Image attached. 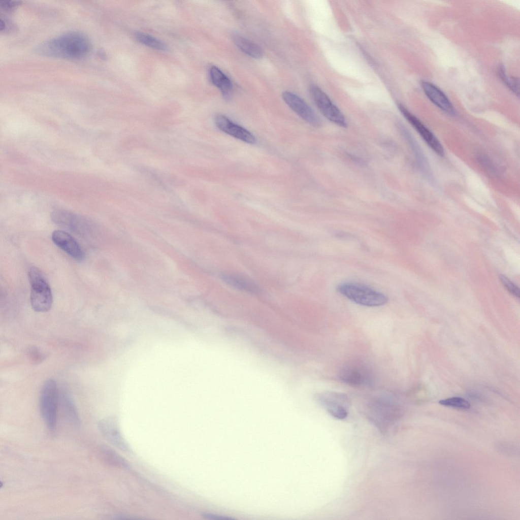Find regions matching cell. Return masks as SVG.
Returning <instances> with one entry per match:
<instances>
[{
  "label": "cell",
  "instance_id": "cell-1",
  "mask_svg": "<svg viewBox=\"0 0 520 520\" xmlns=\"http://www.w3.org/2000/svg\"><path fill=\"white\" fill-rule=\"evenodd\" d=\"M91 44L84 34L69 32L39 45L36 52L43 56L68 59H79L90 52Z\"/></svg>",
  "mask_w": 520,
  "mask_h": 520
},
{
  "label": "cell",
  "instance_id": "cell-2",
  "mask_svg": "<svg viewBox=\"0 0 520 520\" xmlns=\"http://www.w3.org/2000/svg\"><path fill=\"white\" fill-rule=\"evenodd\" d=\"M394 396L384 393L375 397L370 404V416L382 431L393 426L399 415V408Z\"/></svg>",
  "mask_w": 520,
  "mask_h": 520
},
{
  "label": "cell",
  "instance_id": "cell-3",
  "mask_svg": "<svg viewBox=\"0 0 520 520\" xmlns=\"http://www.w3.org/2000/svg\"><path fill=\"white\" fill-rule=\"evenodd\" d=\"M30 285V304L37 312L49 311L52 304V295L49 284L40 269L30 268L28 273Z\"/></svg>",
  "mask_w": 520,
  "mask_h": 520
},
{
  "label": "cell",
  "instance_id": "cell-4",
  "mask_svg": "<svg viewBox=\"0 0 520 520\" xmlns=\"http://www.w3.org/2000/svg\"><path fill=\"white\" fill-rule=\"evenodd\" d=\"M338 291L352 302L366 306H379L386 304L387 297L382 293L359 283L347 282L337 287Z\"/></svg>",
  "mask_w": 520,
  "mask_h": 520
},
{
  "label": "cell",
  "instance_id": "cell-5",
  "mask_svg": "<svg viewBox=\"0 0 520 520\" xmlns=\"http://www.w3.org/2000/svg\"><path fill=\"white\" fill-rule=\"evenodd\" d=\"M57 404L58 390L56 382L52 379H48L41 391L39 408L47 427L51 431H54L56 427Z\"/></svg>",
  "mask_w": 520,
  "mask_h": 520
},
{
  "label": "cell",
  "instance_id": "cell-6",
  "mask_svg": "<svg viewBox=\"0 0 520 520\" xmlns=\"http://www.w3.org/2000/svg\"><path fill=\"white\" fill-rule=\"evenodd\" d=\"M309 90L315 105L326 118L340 127H347V123L344 115L321 89L312 85Z\"/></svg>",
  "mask_w": 520,
  "mask_h": 520
},
{
  "label": "cell",
  "instance_id": "cell-7",
  "mask_svg": "<svg viewBox=\"0 0 520 520\" xmlns=\"http://www.w3.org/2000/svg\"><path fill=\"white\" fill-rule=\"evenodd\" d=\"M316 400L334 417L343 419L348 415L347 407L349 400L344 394L327 392L318 394Z\"/></svg>",
  "mask_w": 520,
  "mask_h": 520
},
{
  "label": "cell",
  "instance_id": "cell-8",
  "mask_svg": "<svg viewBox=\"0 0 520 520\" xmlns=\"http://www.w3.org/2000/svg\"><path fill=\"white\" fill-rule=\"evenodd\" d=\"M339 377L344 383L356 387L369 385L373 380L372 372L361 363L345 365L339 372Z\"/></svg>",
  "mask_w": 520,
  "mask_h": 520
},
{
  "label": "cell",
  "instance_id": "cell-9",
  "mask_svg": "<svg viewBox=\"0 0 520 520\" xmlns=\"http://www.w3.org/2000/svg\"><path fill=\"white\" fill-rule=\"evenodd\" d=\"M282 98L287 106L304 121L313 127L321 125L320 119L311 107L301 98L293 92L285 91Z\"/></svg>",
  "mask_w": 520,
  "mask_h": 520
},
{
  "label": "cell",
  "instance_id": "cell-10",
  "mask_svg": "<svg viewBox=\"0 0 520 520\" xmlns=\"http://www.w3.org/2000/svg\"><path fill=\"white\" fill-rule=\"evenodd\" d=\"M398 106L403 116L419 134L428 145L438 155L443 156L444 153L443 148L432 132L404 105L399 104Z\"/></svg>",
  "mask_w": 520,
  "mask_h": 520
},
{
  "label": "cell",
  "instance_id": "cell-11",
  "mask_svg": "<svg viewBox=\"0 0 520 520\" xmlns=\"http://www.w3.org/2000/svg\"><path fill=\"white\" fill-rule=\"evenodd\" d=\"M98 427L101 433L113 445L122 451H129L130 447L121 433L116 417L109 416L101 419Z\"/></svg>",
  "mask_w": 520,
  "mask_h": 520
},
{
  "label": "cell",
  "instance_id": "cell-12",
  "mask_svg": "<svg viewBox=\"0 0 520 520\" xmlns=\"http://www.w3.org/2000/svg\"><path fill=\"white\" fill-rule=\"evenodd\" d=\"M51 218L56 224L76 233L83 234L88 229L89 222L84 218L74 213L62 210L52 212Z\"/></svg>",
  "mask_w": 520,
  "mask_h": 520
},
{
  "label": "cell",
  "instance_id": "cell-13",
  "mask_svg": "<svg viewBox=\"0 0 520 520\" xmlns=\"http://www.w3.org/2000/svg\"><path fill=\"white\" fill-rule=\"evenodd\" d=\"M52 240L57 247L73 258L77 261H82L84 258V252L81 247L76 239L67 232L55 230L52 233Z\"/></svg>",
  "mask_w": 520,
  "mask_h": 520
},
{
  "label": "cell",
  "instance_id": "cell-14",
  "mask_svg": "<svg viewBox=\"0 0 520 520\" xmlns=\"http://www.w3.org/2000/svg\"><path fill=\"white\" fill-rule=\"evenodd\" d=\"M217 127L223 132L239 140L250 144L256 142L255 137L245 128L233 122L223 115H218L215 118Z\"/></svg>",
  "mask_w": 520,
  "mask_h": 520
},
{
  "label": "cell",
  "instance_id": "cell-15",
  "mask_svg": "<svg viewBox=\"0 0 520 520\" xmlns=\"http://www.w3.org/2000/svg\"><path fill=\"white\" fill-rule=\"evenodd\" d=\"M420 85L425 94L434 105L446 113L454 114L453 105L440 89L427 81H421Z\"/></svg>",
  "mask_w": 520,
  "mask_h": 520
},
{
  "label": "cell",
  "instance_id": "cell-16",
  "mask_svg": "<svg viewBox=\"0 0 520 520\" xmlns=\"http://www.w3.org/2000/svg\"><path fill=\"white\" fill-rule=\"evenodd\" d=\"M220 277L223 281L237 289L254 294L261 292L260 288L256 283L244 276L225 273H222Z\"/></svg>",
  "mask_w": 520,
  "mask_h": 520
},
{
  "label": "cell",
  "instance_id": "cell-17",
  "mask_svg": "<svg viewBox=\"0 0 520 520\" xmlns=\"http://www.w3.org/2000/svg\"><path fill=\"white\" fill-rule=\"evenodd\" d=\"M209 76L212 83L220 90L223 97L229 99L233 91V84L229 78L214 66L209 69Z\"/></svg>",
  "mask_w": 520,
  "mask_h": 520
},
{
  "label": "cell",
  "instance_id": "cell-18",
  "mask_svg": "<svg viewBox=\"0 0 520 520\" xmlns=\"http://www.w3.org/2000/svg\"><path fill=\"white\" fill-rule=\"evenodd\" d=\"M235 45L245 54L254 58H259L263 56V51L255 43L240 36H235L233 39Z\"/></svg>",
  "mask_w": 520,
  "mask_h": 520
},
{
  "label": "cell",
  "instance_id": "cell-19",
  "mask_svg": "<svg viewBox=\"0 0 520 520\" xmlns=\"http://www.w3.org/2000/svg\"><path fill=\"white\" fill-rule=\"evenodd\" d=\"M135 37L139 42L151 48L165 51L167 45L160 40L143 32H136Z\"/></svg>",
  "mask_w": 520,
  "mask_h": 520
},
{
  "label": "cell",
  "instance_id": "cell-20",
  "mask_svg": "<svg viewBox=\"0 0 520 520\" xmlns=\"http://www.w3.org/2000/svg\"><path fill=\"white\" fill-rule=\"evenodd\" d=\"M62 400L63 410L67 418L73 424L78 426L80 424V418L72 399L70 396L66 394L63 396Z\"/></svg>",
  "mask_w": 520,
  "mask_h": 520
},
{
  "label": "cell",
  "instance_id": "cell-21",
  "mask_svg": "<svg viewBox=\"0 0 520 520\" xmlns=\"http://www.w3.org/2000/svg\"><path fill=\"white\" fill-rule=\"evenodd\" d=\"M498 74L502 81L514 94L519 95V80L513 77H509L506 74L505 70L503 66L499 67Z\"/></svg>",
  "mask_w": 520,
  "mask_h": 520
},
{
  "label": "cell",
  "instance_id": "cell-22",
  "mask_svg": "<svg viewBox=\"0 0 520 520\" xmlns=\"http://www.w3.org/2000/svg\"><path fill=\"white\" fill-rule=\"evenodd\" d=\"M439 403L443 406L460 409H468L470 408V403L461 397H452L441 400Z\"/></svg>",
  "mask_w": 520,
  "mask_h": 520
},
{
  "label": "cell",
  "instance_id": "cell-23",
  "mask_svg": "<svg viewBox=\"0 0 520 520\" xmlns=\"http://www.w3.org/2000/svg\"><path fill=\"white\" fill-rule=\"evenodd\" d=\"M104 455L110 463L120 467L128 468V465L123 458L111 449L105 448L103 450Z\"/></svg>",
  "mask_w": 520,
  "mask_h": 520
},
{
  "label": "cell",
  "instance_id": "cell-24",
  "mask_svg": "<svg viewBox=\"0 0 520 520\" xmlns=\"http://www.w3.org/2000/svg\"><path fill=\"white\" fill-rule=\"evenodd\" d=\"M499 278L505 288L515 297H519L518 287L508 278L503 275H499Z\"/></svg>",
  "mask_w": 520,
  "mask_h": 520
},
{
  "label": "cell",
  "instance_id": "cell-25",
  "mask_svg": "<svg viewBox=\"0 0 520 520\" xmlns=\"http://www.w3.org/2000/svg\"><path fill=\"white\" fill-rule=\"evenodd\" d=\"M28 354L33 361L38 363L41 362L44 359V354L36 347H32L28 351Z\"/></svg>",
  "mask_w": 520,
  "mask_h": 520
},
{
  "label": "cell",
  "instance_id": "cell-26",
  "mask_svg": "<svg viewBox=\"0 0 520 520\" xmlns=\"http://www.w3.org/2000/svg\"><path fill=\"white\" fill-rule=\"evenodd\" d=\"M15 25L8 19L1 18L0 29L1 32H8L15 29Z\"/></svg>",
  "mask_w": 520,
  "mask_h": 520
},
{
  "label": "cell",
  "instance_id": "cell-27",
  "mask_svg": "<svg viewBox=\"0 0 520 520\" xmlns=\"http://www.w3.org/2000/svg\"><path fill=\"white\" fill-rule=\"evenodd\" d=\"M1 7L4 11L9 12L17 8L20 2L3 1L1 2Z\"/></svg>",
  "mask_w": 520,
  "mask_h": 520
},
{
  "label": "cell",
  "instance_id": "cell-28",
  "mask_svg": "<svg viewBox=\"0 0 520 520\" xmlns=\"http://www.w3.org/2000/svg\"><path fill=\"white\" fill-rule=\"evenodd\" d=\"M203 516L205 518H207V519H213V520H232V519H234L233 517H230V516H225V515H219V514H217L210 513H204L203 514Z\"/></svg>",
  "mask_w": 520,
  "mask_h": 520
}]
</instances>
